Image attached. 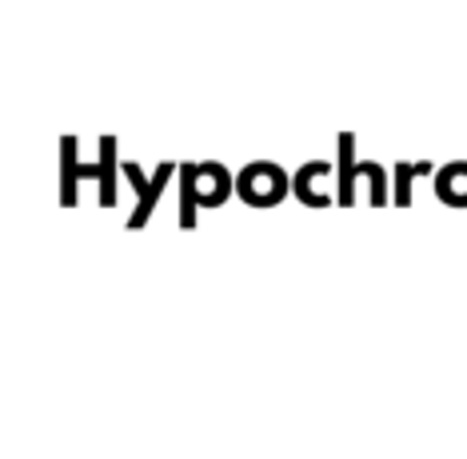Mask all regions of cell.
<instances>
[{
  "instance_id": "cell-2",
  "label": "cell",
  "mask_w": 467,
  "mask_h": 459,
  "mask_svg": "<svg viewBox=\"0 0 467 459\" xmlns=\"http://www.w3.org/2000/svg\"><path fill=\"white\" fill-rule=\"evenodd\" d=\"M288 176H284V168L268 164V160H256V164H248L244 172L236 176V196L248 200V204L256 208H272L280 204L284 196H288Z\"/></svg>"
},
{
  "instance_id": "cell-1",
  "label": "cell",
  "mask_w": 467,
  "mask_h": 459,
  "mask_svg": "<svg viewBox=\"0 0 467 459\" xmlns=\"http://www.w3.org/2000/svg\"><path fill=\"white\" fill-rule=\"evenodd\" d=\"M180 180H184V224H192V212L200 204L220 208L228 200V192H236L224 164H184Z\"/></svg>"
},
{
  "instance_id": "cell-3",
  "label": "cell",
  "mask_w": 467,
  "mask_h": 459,
  "mask_svg": "<svg viewBox=\"0 0 467 459\" xmlns=\"http://www.w3.org/2000/svg\"><path fill=\"white\" fill-rule=\"evenodd\" d=\"M435 196L451 208H467V164H448L435 176Z\"/></svg>"
}]
</instances>
